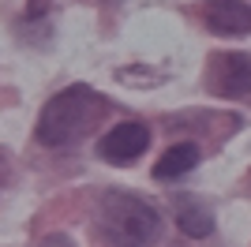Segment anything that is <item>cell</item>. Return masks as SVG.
I'll return each mask as SVG.
<instances>
[{
    "instance_id": "obj_4",
    "label": "cell",
    "mask_w": 251,
    "mask_h": 247,
    "mask_svg": "<svg viewBox=\"0 0 251 247\" xmlns=\"http://www.w3.org/2000/svg\"><path fill=\"white\" fill-rule=\"evenodd\" d=\"M210 90L221 98H248L251 94V56L248 52H221L210 64Z\"/></svg>"
},
{
    "instance_id": "obj_5",
    "label": "cell",
    "mask_w": 251,
    "mask_h": 247,
    "mask_svg": "<svg viewBox=\"0 0 251 247\" xmlns=\"http://www.w3.org/2000/svg\"><path fill=\"white\" fill-rule=\"evenodd\" d=\"M202 19L221 38H240V34H251V4H244V0H210Z\"/></svg>"
},
{
    "instance_id": "obj_3",
    "label": "cell",
    "mask_w": 251,
    "mask_h": 247,
    "mask_svg": "<svg viewBox=\"0 0 251 247\" xmlns=\"http://www.w3.org/2000/svg\"><path fill=\"white\" fill-rule=\"evenodd\" d=\"M147 146H150V127L147 124H135V120H124L98 143V154L109 165H131L147 154Z\"/></svg>"
},
{
    "instance_id": "obj_8",
    "label": "cell",
    "mask_w": 251,
    "mask_h": 247,
    "mask_svg": "<svg viewBox=\"0 0 251 247\" xmlns=\"http://www.w3.org/2000/svg\"><path fill=\"white\" fill-rule=\"evenodd\" d=\"M0 180H4V154H0Z\"/></svg>"
},
{
    "instance_id": "obj_7",
    "label": "cell",
    "mask_w": 251,
    "mask_h": 247,
    "mask_svg": "<svg viewBox=\"0 0 251 247\" xmlns=\"http://www.w3.org/2000/svg\"><path fill=\"white\" fill-rule=\"evenodd\" d=\"M180 228L188 232V236H210V228H214V217L199 206H184L180 210Z\"/></svg>"
},
{
    "instance_id": "obj_2",
    "label": "cell",
    "mask_w": 251,
    "mask_h": 247,
    "mask_svg": "<svg viewBox=\"0 0 251 247\" xmlns=\"http://www.w3.org/2000/svg\"><path fill=\"white\" fill-rule=\"evenodd\" d=\"M161 217L150 202L124 191H105L98 202V236L109 247H150L157 240Z\"/></svg>"
},
{
    "instance_id": "obj_1",
    "label": "cell",
    "mask_w": 251,
    "mask_h": 247,
    "mask_svg": "<svg viewBox=\"0 0 251 247\" xmlns=\"http://www.w3.org/2000/svg\"><path fill=\"white\" fill-rule=\"evenodd\" d=\"M105 116V98L94 86H68L38 116V139L45 146H72Z\"/></svg>"
},
{
    "instance_id": "obj_6",
    "label": "cell",
    "mask_w": 251,
    "mask_h": 247,
    "mask_svg": "<svg viewBox=\"0 0 251 247\" xmlns=\"http://www.w3.org/2000/svg\"><path fill=\"white\" fill-rule=\"evenodd\" d=\"M199 165V146L195 143H176V146H169L165 154H161V161L154 165V176L157 180H176V176L191 173Z\"/></svg>"
}]
</instances>
